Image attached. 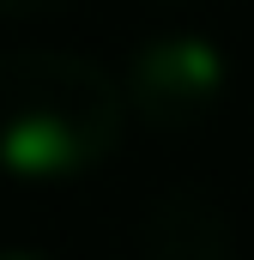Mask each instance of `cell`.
Segmentation results:
<instances>
[{
  "label": "cell",
  "instance_id": "obj_1",
  "mask_svg": "<svg viewBox=\"0 0 254 260\" xmlns=\"http://www.w3.org/2000/svg\"><path fill=\"white\" fill-rule=\"evenodd\" d=\"M127 127L121 85L67 49L0 55V176L73 182L91 176Z\"/></svg>",
  "mask_w": 254,
  "mask_h": 260
},
{
  "label": "cell",
  "instance_id": "obj_2",
  "mask_svg": "<svg viewBox=\"0 0 254 260\" xmlns=\"http://www.w3.org/2000/svg\"><path fill=\"white\" fill-rule=\"evenodd\" d=\"M230 91V55L200 30H164L133 49L121 103L145 133H194L218 115Z\"/></svg>",
  "mask_w": 254,
  "mask_h": 260
},
{
  "label": "cell",
  "instance_id": "obj_3",
  "mask_svg": "<svg viewBox=\"0 0 254 260\" xmlns=\"http://www.w3.org/2000/svg\"><path fill=\"white\" fill-rule=\"evenodd\" d=\"M139 248L145 260H230V218L212 206L206 194H164L145 212V230H139Z\"/></svg>",
  "mask_w": 254,
  "mask_h": 260
},
{
  "label": "cell",
  "instance_id": "obj_4",
  "mask_svg": "<svg viewBox=\"0 0 254 260\" xmlns=\"http://www.w3.org/2000/svg\"><path fill=\"white\" fill-rule=\"evenodd\" d=\"M67 0H0V18H30V12H55Z\"/></svg>",
  "mask_w": 254,
  "mask_h": 260
},
{
  "label": "cell",
  "instance_id": "obj_5",
  "mask_svg": "<svg viewBox=\"0 0 254 260\" xmlns=\"http://www.w3.org/2000/svg\"><path fill=\"white\" fill-rule=\"evenodd\" d=\"M0 260H49V254H30V248H6Z\"/></svg>",
  "mask_w": 254,
  "mask_h": 260
}]
</instances>
